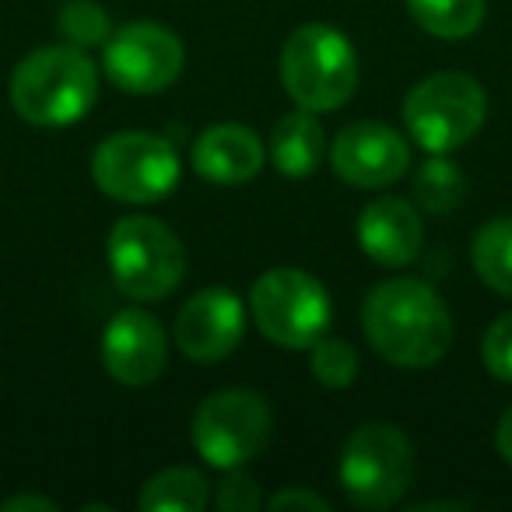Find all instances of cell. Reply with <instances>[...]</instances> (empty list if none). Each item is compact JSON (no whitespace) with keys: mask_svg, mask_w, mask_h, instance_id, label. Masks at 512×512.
<instances>
[{"mask_svg":"<svg viewBox=\"0 0 512 512\" xmlns=\"http://www.w3.org/2000/svg\"><path fill=\"white\" fill-rule=\"evenodd\" d=\"M362 330L372 351L400 369H428L453 344V316L425 281L393 278L365 295Z\"/></svg>","mask_w":512,"mask_h":512,"instance_id":"1","label":"cell"},{"mask_svg":"<svg viewBox=\"0 0 512 512\" xmlns=\"http://www.w3.org/2000/svg\"><path fill=\"white\" fill-rule=\"evenodd\" d=\"M99 99V71L81 46H43L11 74V106L32 127H71Z\"/></svg>","mask_w":512,"mask_h":512,"instance_id":"2","label":"cell"},{"mask_svg":"<svg viewBox=\"0 0 512 512\" xmlns=\"http://www.w3.org/2000/svg\"><path fill=\"white\" fill-rule=\"evenodd\" d=\"M281 85L309 113H334L358 88V53L330 25H302L281 50Z\"/></svg>","mask_w":512,"mask_h":512,"instance_id":"3","label":"cell"},{"mask_svg":"<svg viewBox=\"0 0 512 512\" xmlns=\"http://www.w3.org/2000/svg\"><path fill=\"white\" fill-rule=\"evenodd\" d=\"M109 271L127 299L158 302L179 288L186 274V249L165 221L127 214L109 228Z\"/></svg>","mask_w":512,"mask_h":512,"instance_id":"4","label":"cell"},{"mask_svg":"<svg viewBox=\"0 0 512 512\" xmlns=\"http://www.w3.org/2000/svg\"><path fill=\"white\" fill-rule=\"evenodd\" d=\"M344 495L358 509H390L414 484V446L390 421H369L344 439L337 463Z\"/></svg>","mask_w":512,"mask_h":512,"instance_id":"5","label":"cell"},{"mask_svg":"<svg viewBox=\"0 0 512 512\" xmlns=\"http://www.w3.org/2000/svg\"><path fill=\"white\" fill-rule=\"evenodd\" d=\"M249 309H253L256 330L288 351L313 348L327 334L334 316L323 281L299 267H274L260 274L249 292Z\"/></svg>","mask_w":512,"mask_h":512,"instance_id":"6","label":"cell"},{"mask_svg":"<svg viewBox=\"0 0 512 512\" xmlns=\"http://www.w3.org/2000/svg\"><path fill=\"white\" fill-rule=\"evenodd\" d=\"M484 116L488 95L481 81L460 71L428 74L404 99V123L428 155H449L463 148L484 127Z\"/></svg>","mask_w":512,"mask_h":512,"instance_id":"7","label":"cell"},{"mask_svg":"<svg viewBox=\"0 0 512 512\" xmlns=\"http://www.w3.org/2000/svg\"><path fill=\"white\" fill-rule=\"evenodd\" d=\"M92 179L120 204H155L179 186V155L158 134L120 130L95 148Z\"/></svg>","mask_w":512,"mask_h":512,"instance_id":"8","label":"cell"},{"mask_svg":"<svg viewBox=\"0 0 512 512\" xmlns=\"http://www.w3.org/2000/svg\"><path fill=\"white\" fill-rule=\"evenodd\" d=\"M271 407L253 390H218L193 414L190 439L200 460L218 470L246 467L271 442Z\"/></svg>","mask_w":512,"mask_h":512,"instance_id":"9","label":"cell"},{"mask_svg":"<svg viewBox=\"0 0 512 512\" xmlns=\"http://www.w3.org/2000/svg\"><path fill=\"white\" fill-rule=\"evenodd\" d=\"M186 64L183 43L172 29L155 22H130L109 32L102 46V67L116 88L130 95L165 92Z\"/></svg>","mask_w":512,"mask_h":512,"instance_id":"10","label":"cell"},{"mask_svg":"<svg viewBox=\"0 0 512 512\" xmlns=\"http://www.w3.org/2000/svg\"><path fill=\"white\" fill-rule=\"evenodd\" d=\"M330 165L344 183L358 190H383L397 183L411 165V148L393 127L379 120H358L330 144Z\"/></svg>","mask_w":512,"mask_h":512,"instance_id":"11","label":"cell"},{"mask_svg":"<svg viewBox=\"0 0 512 512\" xmlns=\"http://www.w3.org/2000/svg\"><path fill=\"white\" fill-rule=\"evenodd\" d=\"M246 334V309L228 288H204L176 316V344L193 362H221Z\"/></svg>","mask_w":512,"mask_h":512,"instance_id":"12","label":"cell"},{"mask_svg":"<svg viewBox=\"0 0 512 512\" xmlns=\"http://www.w3.org/2000/svg\"><path fill=\"white\" fill-rule=\"evenodd\" d=\"M169 358V337L155 316L123 309L102 334V365L123 386H148L162 376Z\"/></svg>","mask_w":512,"mask_h":512,"instance_id":"13","label":"cell"},{"mask_svg":"<svg viewBox=\"0 0 512 512\" xmlns=\"http://www.w3.org/2000/svg\"><path fill=\"white\" fill-rule=\"evenodd\" d=\"M358 246L379 267H407L425 246L421 214L397 197H379L358 214Z\"/></svg>","mask_w":512,"mask_h":512,"instance_id":"14","label":"cell"},{"mask_svg":"<svg viewBox=\"0 0 512 512\" xmlns=\"http://www.w3.org/2000/svg\"><path fill=\"white\" fill-rule=\"evenodd\" d=\"M193 169L214 186H242L264 169V141L242 123H214L193 141Z\"/></svg>","mask_w":512,"mask_h":512,"instance_id":"15","label":"cell"},{"mask_svg":"<svg viewBox=\"0 0 512 512\" xmlns=\"http://www.w3.org/2000/svg\"><path fill=\"white\" fill-rule=\"evenodd\" d=\"M323 151H327V137H323L316 113L295 109V113L281 116L271 137V162L281 176L306 179L320 165Z\"/></svg>","mask_w":512,"mask_h":512,"instance_id":"16","label":"cell"},{"mask_svg":"<svg viewBox=\"0 0 512 512\" xmlns=\"http://www.w3.org/2000/svg\"><path fill=\"white\" fill-rule=\"evenodd\" d=\"M211 498L207 477L193 467H169L155 474L137 495V505L148 512H200Z\"/></svg>","mask_w":512,"mask_h":512,"instance_id":"17","label":"cell"},{"mask_svg":"<svg viewBox=\"0 0 512 512\" xmlns=\"http://www.w3.org/2000/svg\"><path fill=\"white\" fill-rule=\"evenodd\" d=\"M474 274L498 295H512V218H495L477 228L470 242Z\"/></svg>","mask_w":512,"mask_h":512,"instance_id":"18","label":"cell"},{"mask_svg":"<svg viewBox=\"0 0 512 512\" xmlns=\"http://www.w3.org/2000/svg\"><path fill=\"white\" fill-rule=\"evenodd\" d=\"M407 11L435 39H467L484 22V0H407Z\"/></svg>","mask_w":512,"mask_h":512,"instance_id":"19","label":"cell"},{"mask_svg":"<svg viewBox=\"0 0 512 512\" xmlns=\"http://www.w3.org/2000/svg\"><path fill=\"white\" fill-rule=\"evenodd\" d=\"M463 197H467V179H463L460 165L449 162L446 155H432L414 176V200L428 214L456 211L463 204Z\"/></svg>","mask_w":512,"mask_h":512,"instance_id":"20","label":"cell"},{"mask_svg":"<svg viewBox=\"0 0 512 512\" xmlns=\"http://www.w3.org/2000/svg\"><path fill=\"white\" fill-rule=\"evenodd\" d=\"M57 25H60V32H64L67 43L81 46V50L106 46L109 32H113L106 8H102V4H95V0H67L64 8H60V15H57Z\"/></svg>","mask_w":512,"mask_h":512,"instance_id":"21","label":"cell"},{"mask_svg":"<svg viewBox=\"0 0 512 512\" xmlns=\"http://www.w3.org/2000/svg\"><path fill=\"white\" fill-rule=\"evenodd\" d=\"M313 355H309V369L330 390H344V386L355 383L358 376V351L351 341H341V337H320L313 344Z\"/></svg>","mask_w":512,"mask_h":512,"instance_id":"22","label":"cell"},{"mask_svg":"<svg viewBox=\"0 0 512 512\" xmlns=\"http://www.w3.org/2000/svg\"><path fill=\"white\" fill-rule=\"evenodd\" d=\"M484 369L498 379V383H512V313H502L488 327L481 344Z\"/></svg>","mask_w":512,"mask_h":512,"instance_id":"23","label":"cell"},{"mask_svg":"<svg viewBox=\"0 0 512 512\" xmlns=\"http://www.w3.org/2000/svg\"><path fill=\"white\" fill-rule=\"evenodd\" d=\"M214 505H218L221 512H256L260 505H264L260 484H256V477H249L242 467L225 470V481H221L218 491H214Z\"/></svg>","mask_w":512,"mask_h":512,"instance_id":"24","label":"cell"},{"mask_svg":"<svg viewBox=\"0 0 512 512\" xmlns=\"http://www.w3.org/2000/svg\"><path fill=\"white\" fill-rule=\"evenodd\" d=\"M267 509L271 512H292V509H309V512H330V502L316 491L302 488V484H292V488H281L278 495L267 498Z\"/></svg>","mask_w":512,"mask_h":512,"instance_id":"25","label":"cell"},{"mask_svg":"<svg viewBox=\"0 0 512 512\" xmlns=\"http://www.w3.org/2000/svg\"><path fill=\"white\" fill-rule=\"evenodd\" d=\"M29 509H39V512H57V502L46 495H11L0 502V512H29Z\"/></svg>","mask_w":512,"mask_h":512,"instance_id":"26","label":"cell"},{"mask_svg":"<svg viewBox=\"0 0 512 512\" xmlns=\"http://www.w3.org/2000/svg\"><path fill=\"white\" fill-rule=\"evenodd\" d=\"M495 449L505 463L512 467V407L498 418V428H495Z\"/></svg>","mask_w":512,"mask_h":512,"instance_id":"27","label":"cell"},{"mask_svg":"<svg viewBox=\"0 0 512 512\" xmlns=\"http://www.w3.org/2000/svg\"><path fill=\"white\" fill-rule=\"evenodd\" d=\"M432 509H449V512H456V509H470L467 502H449V498H439V502H418V505H411V512H432Z\"/></svg>","mask_w":512,"mask_h":512,"instance_id":"28","label":"cell"}]
</instances>
